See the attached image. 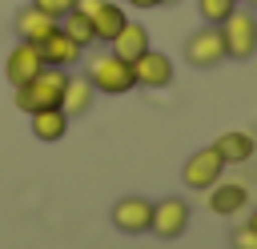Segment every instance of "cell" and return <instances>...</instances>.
Masks as SVG:
<instances>
[{
	"instance_id": "6da1fadb",
	"label": "cell",
	"mask_w": 257,
	"mask_h": 249,
	"mask_svg": "<svg viewBox=\"0 0 257 249\" xmlns=\"http://www.w3.org/2000/svg\"><path fill=\"white\" fill-rule=\"evenodd\" d=\"M64 84H68V68H52V64H44L28 84L16 88V108H20V112L60 108V100H64Z\"/></svg>"
},
{
	"instance_id": "277c9868",
	"label": "cell",
	"mask_w": 257,
	"mask_h": 249,
	"mask_svg": "<svg viewBox=\"0 0 257 249\" xmlns=\"http://www.w3.org/2000/svg\"><path fill=\"white\" fill-rule=\"evenodd\" d=\"M229 52H225V36H221V24H205V28H197L189 40H185V60L193 64V68H213V64H221Z\"/></svg>"
},
{
	"instance_id": "7c38bea8",
	"label": "cell",
	"mask_w": 257,
	"mask_h": 249,
	"mask_svg": "<svg viewBox=\"0 0 257 249\" xmlns=\"http://www.w3.org/2000/svg\"><path fill=\"white\" fill-rule=\"evenodd\" d=\"M108 48H112L120 60H128V64H133L145 48H153V44H149V28H145V24H137V20H124V28L108 40Z\"/></svg>"
},
{
	"instance_id": "d4e9b609",
	"label": "cell",
	"mask_w": 257,
	"mask_h": 249,
	"mask_svg": "<svg viewBox=\"0 0 257 249\" xmlns=\"http://www.w3.org/2000/svg\"><path fill=\"white\" fill-rule=\"evenodd\" d=\"M161 4H177V0H161Z\"/></svg>"
},
{
	"instance_id": "d6986e66",
	"label": "cell",
	"mask_w": 257,
	"mask_h": 249,
	"mask_svg": "<svg viewBox=\"0 0 257 249\" xmlns=\"http://www.w3.org/2000/svg\"><path fill=\"white\" fill-rule=\"evenodd\" d=\"M197 8H201V20L205 24H221L237 8V0H197Z\"/></svg>"
},
{
	"instance_id": "5b68a950",
	"label": "cell",
	"mask_w": 257,
	"mask_h": 249,
	"mask_svg": "<svg viewBox=\"0 0 257 249\" xmlns=\"http://www.w3.org/2000/svg\"><path fill=\"white\" fill-rule=\"evenodd\" d=\"M189 201L185 197H161L153 205V221H149V233H157L161 241H173L189 229Z\"/></svg>"
},
{
	"instance_id": "4fadbf2b",
	"label": "cell",
	"mask_w": 257,
	"mask_h": 249,
	"mask_svg": "<svg viewBox=\"0 0 257 249\" xmlns=\"http://www.w3.org/2000/svg\"><path fill=\"white\" fill-rule=\"evenodd\" d=\"M52 28H56V20H52L48 12H40L36 4H24V8L16 12V36L28 40V44H40Z\"/></svg>"
},
{
	"instance_id": "cb8c5ba5",
	"label": "cell",
	"mask_w": 257,
	"mask_h": 249,
	"mask_svg": "<svg viewBox=\"0 0 257 249\" xmlns=\"http://www.w3.org/2000/svg\"><path fill=\"white\" fill-rule=\"evenodd\" d=\"M245 225H249V233H253V237H257V213H253V217H249V221H245Z\"/></svg>"
},
{
	"instance_id": "ac0fdd59",
	"label": "cell",
	"mask_w": 257,
	"mask_h": 249,
	"mask_svg": "<svg viewBox=\"0 0 257 249\" xmlns=\"http://www.w3.org/2000/svg\"><path fill=\"white\" fill-rule=\"evenodd\" d=\"M56 24H60V32H64V36H72L80 48H88V44L96 40V36H92V20H88L84 12H76V8H72V12H64Z\"/></svg>"
},
{
	"instance_id": "8fae6325",
	"label": "cell",
	"mask_w": 257,
	"mask_h": 249,
	"mask_svg": "<svg viewBox=\"0 0 257 249\" xmlns=\"http://www.w3.org/2000/svg\"><path fill=\"white\" fill-rule=\"evenodd\" d=\"M209 193V209L217 213V217H233V213H241L245 205H249V189L241 185V181H217L213 189H205Z\"/></svg>"
},
{
	"instance_id": "52a82bcc",
	"label": "cell",
	"mask_w": 257,
	"mask_h": 249,
	"mask_svg": "<svg viewBox=\"0 0 257 249\" xmlns=\"http://www.w3.org/2000/svg\"><path fill=\"white\" fill-rule=\"evenodd\" d=\"M44 68V56H40V44H28V40H20L12 52H8V64H4V76H8V84L12 88H20V84H28L36 72Z\"/></svg>"
},
{
	"instance_id": "8992f818",
	"label": "cell",
	"mask_w": 257,
	"mask_h": 249,
	"mask_svg": "<svg viewBox=\"0 0 257 249\" xmlns=\"http://www.w3.org/2000/svg\"><path fill=\"white\" fill-rule=\"evenodd\" d=\"M221 173H225V161H221V153L209 145V149H197V153L185 161L181 181H185L189 189H213V185L221 181Z\"/></svg>"
},
{
	"instance_id": "3957f363",
	"label": "cell",
	"mask_w": 257,
	"mask_h": 249,
	"mask_svg": "<svg viewBox=\"0 0 257 249\" xmlns=\"http://www.w3.org/2000/svg\"><path fill=\"white\" fill-rule=\"evenodd\" d=\"M221 36H225V52L233 60H249L257 52V12L249 8H233L221 20Z\"/></svg>"
},
{
	"instance_id": "7a4b0ae2",
	"label": "cell",
	"mask_w": 257,
	"mask_h": 249,
	"mask_svg": "<svg viewBox=\"0 0 257 249\" xmlns=\"http://www.w3.org/2000/svg\"><path fill=\"white\" fill-rule=\"evenodd\" d=\"M88 80H92L96 92H108V96H120V92L137 88V80H133V64L120 60L112 48H108V52H96V56L88 60Z\"/></svg>"
},
{
	"instance_id": "ffe728a7",
	"label": "cell",
	"mask_w": 257,
	"mask_h": 249,
	"mask_svg": "<svg viewBox=\"0 0 257 249\" xmlns=\"http://www.w3.org/2000/svg\"><path fill=\"white\" fill-rule=\"evenodd\" d=\"M32 4H36L40 12H48L52 20H60L64 12H72V8H76V0H32Z\"/></svg>"
},
{
	"instance_id": "30bf717a",
	"label": "cell",
	"mask_w": 257,
	"mask_h": 249,
	"mask_svg": "<svg viewBox=\"0 0 257 249\" xmlns=\"http://www.w3.org/2000/svg\"><path fill=\"white\" fill-rule=\"evenodd\" d=\"M80 52H84V48H80L72 36H64L60 24L40 40V56H44V64H52V68H72V64L80 60Z\"/></svg>"
},
{
	"instance_id": "9a60e30c",
	"label": "cell",
	"mask_w": 257,
	"mask_h": 249,
	"mask_svg": "<svg viewBox=\"0 0 257 249\" xmlns=\"http://www.w3.org/2000/svg\"><path fill=\"white\" fill-rule=\"evenodd\" d=\"M28 120H32V137L44 141V145L64 141V133H68V116H64V108H36V112H28Z\"/></svg>"
},
{
	"instance_id": "ba28073f",
	"label": "cell",
	"mask_w": 257,
	"mask_h": 249,
	"mask_svg": "<svg viewBox=\"0 0 257 249\" xmlns=\"http://www.w3.org/2000/svg\"><path fill=\"white\" fill-rule=\"evenodd\" d=\"M133 80H137L141 88H165V84L173 80V60H169L165 52H157V48H145V52L133 60Z\"/></svg>"
},
{
	"instance_id": "9c48e42d",
	"label": "cell",
	"mask_w": 257,
	"mask_h": 249,
	"mask_svg": "<svg viewBox=\"0 0 257 249\" xmlns=\"http://www.w3.org/2000/svg\"><path fill=\"white\" fill-rule=\"evenodd\" d=\"M149 221H153V201H145V197H120L112 205V225L128 237L149 233Z\"/></svg>"
},
{
	"instance_id": "484cf974",
	"label": "cell",
	"mask_w": 257,
	"mask_h": 249,
	"mask_svg": "<svg viewBox=\"0 0 257 249\" xmlns=\"http://www.w3.org/2000/svg\"><path fill=\"white\" fill-rule=\"evenodd\" d=\"M249 4H253V8H257V0H249Z\"/></svg>"
},
{
	"instance_id": "e0dca14e",
	"label": "cell",
	"mask_w": 257,
	"mask_h": 249,
	"mask_svg": "<svg viewBox=\"0 0 257 249\" xmlns=\"http://www.w3.org/2000/svg\"><path fill=\"white\" fill-rule=\"evenodd\" d=\"M88 20H92V36H96L100 44H108V40H112V36H116V32L124 28L128 12H124V8L116 4V0H104V4H100V8H96V12L88 16Z\"/></svg>"
},
{
	"instance_id": "2e32d148",
	"label": "cell",
	"mask_w": 257,
	"mask_h": 249,
	"mask_svg": "<svg viewBox=\"0 0 257 249\" xmlns=\"http://www.w3.org/2000/svg\"><path fill=\"white\" fill-rule=\"evenodd\" d=\"M92 96H96V88H92L88 76H68V84H64V100H60L64 116H68V120H72V116H84V112L92 108Z\"/></svg>"
},
{
	"instance_id": "44dd1931",
	"label": "cell",
	"mask_w": 257,
	"mask_h": 249,
	"mask_svg": "<svg viewBox=\"0 0 257 249\" xmlns=\"http://www.w3.org/2000/svg\"><path fill=\"white\" fill-rule=\"evenodd\" d=\"M233 249H257V237L249 233V225H241V229L233 233Z\"/></svg>"
},
{
	"instance_id": "7402d4cb",
	"label": "cell",
	"mask_w": 257,
	"mask_h": 249,
	"mask_svg": "<svg viewBox=\"0 0 257 249\" xmlns=\"http://www.w3.org/2000/svg\"><path fill=\"white\" fill-rule=\"evenodd\" d=\"M104 0H76V12H84V16H92L96 8H100Z\"/></svg>"
},
{
	"instance_id": "5bb4252c",
	"label": "cell",
	"mask_w": 257,
	"mask_h": 249,
	"mask_svg": "<svg viewBox=\"0 0 257 249\" xmlns=\"http://www.w3.org/2000/svg\"><path fill=\"white\" fill-rule=\"evenodd\" d=\"M213 149L221 153L225 165H245V161L257 153V141H253L249 133H241V129H229V133H221V137L213 141Z\"/></svg>"
},
{
	"instance_id": "603a6c76",
	"label": "cell",
	"mask_w": 257,
	"mask_h": 249,
	"mask_svg": "<svg viewBox=\"0 0 257 249\" xmlns=\"http://www.w3.org/2000/svg\"><path fill=\"white\" fill-rule=\"evenodd\" d=\"M128 4H133V8H157L161 0H128Z\"/></svg>"
}]
</instances>
